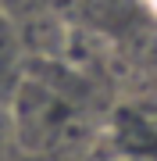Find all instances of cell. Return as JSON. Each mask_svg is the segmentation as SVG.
I'll return each mask as SVG.
<instances>
[{"mask_svg": "<svg viewBox=\"0 0 157 161\" xmlns=\"http://www.w3.org/2000/svg\"><path fill=\"white\" fill-rule=\"evenodd\" d=\"M14 86H18V40L11 25L0 18V104Z\"/></svg>", "mask_w": 157, "mask_h": 161, "instance_id": "obj_1", "label": "cell"}, {"mask_svg": "<svg viewBox=\"0 0 157 161\" xmlns=\"http://www.w3.org/2000/svg\"><path fill=\"white\" fill-rule=\"evenodd\" d=\"M0 154H4V108H0Z\"/></svg>", "mask_w": 157, "mask_h": 161, "instance_id": "obj_2", "label": "cell"}]
</instances>
